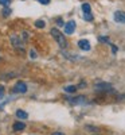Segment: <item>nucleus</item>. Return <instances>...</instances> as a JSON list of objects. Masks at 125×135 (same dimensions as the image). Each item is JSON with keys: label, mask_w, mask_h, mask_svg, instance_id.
<instances>
[{"label": "nucleus", "mask_w": 125, "mask_h": 135, "mask_svg": "<svg viewBox=\"0 0 125 135\" xmlns=\"http://www.w3.org/2000/svg\"><path fill=\"white\" fill-rule=\"evenodd\" d=\"M51 135H65L63 132H59V131H56V132H53Z\"/></svg>", "instance_id": "nucleus-21"}, {"label": "nucleus", "mask_w": 125, "mask_h": 135, "mask_svg": "<svg viewBox=\"0 0 125 135\" xmlns=\"http://www.w3.org/2000/svg\"><path fill=\"white\" fill-rule=\"evenodd\" d=\"M112 50H113V53H116V51H117V47L114 46V45H112Z\"/></svg>", "instance_id": "nucleus-22"}, {"label": "nucleus", "mask_w": 125, "mask_h": 135, "mask_svg": "<svg viewBox=\"0 0 125 135\" xmlns=\"http://www.w3.org/2000/svg\"><path fill=\"white\" fill-rule=\"evenodd\" d=\"M74 30H75V22L74 20H70V22H67V23L65 25V34H67V35L73 34Z\"/></svg>", "instance_id": "nucleus-3"}, {"label": "nucleus", "mask_w": 125, "mask_h": 135, "mask_svg": "<svg viewBox=\"0 0 125 135\" xmlns=\"http://www.w3.org/2000/svg\"><path fill=\"white\" fill-rule=\"evenodd\" d=\"M98 41H100V42H105V43H110L109 38H106V37H100V38H98Z\"/></svg>", "instance_id": "nucleus-16"}, {"label": "nucleus", "mask_w": 125, "mask_h": 135, "mask_svg": "<svg viewBox=\"0 0 125 135\" xmlns=\"http://www.w3.org/2000/svg\"><path fill=\"white\" fill-rule=\"evenodd\" d=\"M38 2H40L42 4H49V3H50V0H38Z\"/></svg>", "instance_id": "nucleus-19"}, {"label": "nucleus", "mask_w": 125, "mask_h": 135, "mask_svg": "<svg viewBox=\"0 0 125 135\" xmlns=\"http://www.w3.org/2000/svg\"><path fill=\"white\" fill-rule=\"evenodd\" d=\"M12 128H14V131H16V132L23 131V130L26 128V123H24V122H15L14 126H12Z\"/></svg>", "instance_id": "nucleus-6"}, {"label": "nucleus", "mask_w": 125, "mask_h": 135, "mask_svg": "<svg viewBox=\"0 0 125 135\" xmlns=\"http://www.w3.org/2000/svg\"><path fill=\"white\" fill-rule=\"evenodd\" d=\"M30 55H31V58H37V53L34 51V50H31V51H30Z\"/></svg>", "instance_id": "nucleus-18"}, {"label": "nucleus", "mask_w": 125, "mask_h": 135, "mask_svg": "<svg viewBox=\"0 0 125 135\" xmlns=\"http://www.w3.org/2000/svg\"><path fill=\"white\" fill-rule=\"evenodd\" d=\"M78 46L81 50L87 51V50H90V42L86 41V39H81V41H78Z\"/></svg>", "instance_id": "nucleus-5"}, {"label": "nucleus", "mask_w": 125, "mask_h": 135, "mask_svg": "<svg viewBox=\"0 0 125 135\" xmlns=\"http://www.w3.org/2000/svg\"><path fill=\"white\" fill-rule=\"evenodd\" d=\"M44 26H46L44 20H37V22H35V27H37V28H43Z\"/></svg>", "instance_id": "nucleus-11"}, {"label": "nucleus", "mask_w": 125, "mask_h": 135, "mask_svg": "<svg viewBox=\"0 0 125 135\" xmlns=\"http://www.w3.org/2000/svg\"><path fill=\"white\" fill-rule=\"evenodd\" d=\"M85 100H86L85 96H78L75 99H69V101L73 104H82V103H85Z\"/></svg>", "instance_id": "nucleus-9"}, {"label": "nucleus", "mask_w": 125, "mask_h": 135, "mask_svg": "<svg viewBox=\"0 0 125 135\" xmlns=\"http://www.w3.org/2000/svg\"><path fill=\"white\" fill-rule=\"evenodd\" d=\"M12 92L14 93H26L27 92V84L23 81H18L12 88Z\"/></svg>", "instance_id": "nucleus-2"}, {"label": "nucleus", "mask_w": 125, "mask_h": 135, "mask_svg": "<svg viewBox=\"0 0 125 135\" xmlns=\"http://www.w3.org/2000/svg\"><path fill=\"white\" fill-rule=\"evenodd\" d=\"M75 91H77V86L75 85H69V86L65 88V92H67V93H74Z\"/></svg>", "instance_id": "nucleus-10"}, {"label": "nucleus", "mask_w": 125, "mask_h": 135, "mask_svg": "<svg viewBox=\"0 0 125 135\" xmlns=\"http://www.w3.org/2000/svg\"><path fill=\"white\" fill-rule=\"evenodd\" d=\"M114 20L118 22V23H125V11H116Z\"/></svg>", "instance_id": "nucleus-4"}, {"label": "nucleus", "mask_w": 125, "mask_h": 135, "mask_svg": "<svg viewBox=\"0 0 125 135\" xmlns=\"http://www.w3.org/2000/svg\"><path fill=\"white\" fill-rule=\"evenodd\" d=\"M82 9H84L85 14H89V12H90V6H89L87 3H84V4H82Z\"/></svg>", "instance_id": "nucleus-12"}, {"label": "nucleus", "mask_w": 125, "mask_h": 135, "mask_svg": "<svg viewBox=\"0 0 125 135\" xmlns=\"http://www.w3.org/2000/svg\"><path fill=\"white\" fill-rule=\"evenodd\" d=\"M56 22H58V26H65V23L62 22V19H61V18H59L58 20H56Z\"/></svg>", "instance_id": "nucleus-20"}, {"label": "nucleus", "mask_w": 125, "mask_h": 135, "mask_svg": "<svg viewBox=\"0 0 125 135\" xmlns=\"http://www.w3.org/2000/svg\"><path fill=\"white\" fill-rule=\"evenodd\" d=\"M51 35H53V38L58 42V45L62 47V49H66L67 47V41H66V38H65V35L58 30V28H51Z\"/></svg>", "instance_id": "nucleus-1"}, {"label": "nucleus", "mask_w": 125, "mask_h": 135, "mask_svg": "<svg viewBox=\"0 0 125 135\" xmlns=\"http://www.w3.org/2000/svg\"><path fill=\"white\" fill-rule=\"evenodd\" d=\"M94 135H98V134H94Z\"/></svg>", "instance_id": "nucleus-23"}, {"label": "nucleus", "mask_w": 125, "mask_h": 135, "mask_svg": "<svg viewBox=\"0 0 125 135\" xmlns=\"http://www.w3.org/2000/svg\"><path fill=\"white\" fill-rule=\"evenodd\" d=\"M16 118L20 119V120H26L28 118V114H27L26 111H23V109H18L16 111Z\"/></svg>", "instance_id": "nucleus-8"}, {"label": "nucleus", "mask_w": 125, "mask_h": 135, "mask_svg": "<svg viewBox=\"0 0 125 135\" xmlns=\"http://www.w3.org/2000/svg\"><path fill=\"white\" fill-rule=\"evenodd\" d=\"M11 3V0H0V4H2L3 7H8Z\"/></svg>", "instance_id": "nucleus-13"}, {"label": "nucleus", "mask_w": 125, "mask_h": 135, "mask_svg": "<svg viewBox=\"0 0 125 135\" xmlns=\"http://www.w3.org/2000/svg\"><path fill=\"white\" fill-rule=\"evenodd\" d=\"M96 89L97 91H109V89H112V85L106 83H100V84H96Z\"/></svg>", "instance_id": "nucleus-7"}, {"label": "nucleus", "mask_w": 125, "mask_h": 135, "mask_svg": "<svg viewBox=\"0 0 125 135\" xmlns=\"http://www.w3.org/2000/svg\"><path fill=\"white\" fill-rule=\"evenodd\" d=\"M84 18H85V20H89V22H92V20H93V15L90 14V12H89V14H85Z\"/></svg>", "instance_id": "nucleus-14"}, {"label": "nucleus", "mask_w": 125, "mask_h": 135, "mask_svg": "<svg viewBox=\"0 0 125 135\" xmlns=\"http://www.w3.org/2000/svg\"><path fill=\"white\" fill-rule=\"evenodd\" d=\"M9 14H11V9H9L8 7H4V9H3V15H4V16H8Z\"/></svg>", "instance_id": "nucleus-15"}, {"label": "nucleus", "mask_w": 125, "mask_h": 135, "mask_svg": "<svg viewBox=\"0 0 125 135\" xmlns=\"http://www.w3.org/2000/svg\"><path fill=\"white\" fill-rule=\"evenodd\" d=\"M4 96V88L2 86V85H0V99H2Z\"/></svg>", "instance_id": "nucleus-17"}]
</instances>
